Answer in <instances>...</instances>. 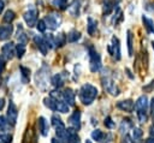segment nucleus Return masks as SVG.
<instances>
[{
    "instance_id": "obj_1",
    "label": "nucleus",
    "mask_w": 154,
    "mask_h": 143,
    "mask_svg": "<svg viewBox=\"0 0 154 143\" xmlns=\"http://www.w3.org/2000/svg\"><path fill=\"white\" fill-rule=\"evenodd\" d=\"M97 96V89L96 87L87 83L83 84L79 89V99L83 105H91L95 97Z\"/></svg>"
},
{
    "instance_id": "obj_2",
    "label": "nucleus",
    "mask_w": 154,
    "mask_h": 143,
    "mask_svg": "<svg viewBox=\"0 0 154 143\" xmlns=\"http://www.w3.org/2000/svg\"><path fill=\"white\" fill-rule=\"evenodd\" d=\"M89 58H90V71L91 72L99 71L101 67V58L93 47L89 48Z\"/></svg>"
},
{
    "instance_id": "obj_3",
    "label": "nucleus",
    "mask_w": 154,
    "mask_h": 143,
    "mask_svg": "<svg viewBox=\"0 0 154 143\" xmlns=\"http://www.w3.org/2000/svg\"><path fill=\"white\" fill-rule=\"evenodd\" d=\"M101 81H102V85H103V88L111 94V95H113V96H117L118 94H119V90H118V88H117V85H116V83L113 82V79L109 77V76H103L102 75V78H101Z\"/></svg>"
},
{
    "instance_id": "obj_4",
    "label": "nucleus",
    "mask_w": 154,
    "mask_h": 143,
    "mask_svg": "<svg viewBox=\"0 0 154 143\" xmlns=\"http://www.w3.org/2000/svg\"><path fill=\"white\" fill-rule=\"evenodd\" d=\"M59 16V14H58ZM55 13H52V14H47L46 17H45V23H46V25L51 29V30H55L58 26H59V24H60V17H58Z\"/></svg>"
},
{
    "instance_id": "obj_5",
    "label": "nucleus",
    "mask_w": 154,
    "mask_h": 143,
    "mask_svg": "<svg viewBox=\"0 0 154 143\" xmlns=\"http://www.w3.org/2000/svg\"><path fill=\"white\" fill-rule=\"evenodd\" d=\"M17 117H18V109H17L16 105L13 103V101H10L8 108H7V121L11 125H14L17 121Z\"/></svg>"
},
{
    "instance_id": "obj_6",
    "label": "nucleus",
    "mask_w": 154,
    "mask_h": 143,
    "mask_svg": "<svg viewBox=\"0 0 154 143\" xmlns=\"http://www.w3.org/2000/svg\"><path fill=\"white\" fill-rule=\"evenodd\" d=\"M108 52L117 60L120 59V44H119V40L117 37H114V36L112 37V43L108 46Z\"/></svg>"
},
{
    "instance_id": "obj_7",
    "label": "nucleus",
    "mask_w": 154,
    "mask_h": 143,
    "mask_svg": "<svg viewBox=\"0 0 154 143\" xmlns=\"http://www.w3.org/2000/svg\"><path fill=\"white\" fill-rule=\"evenodd\" d=\"M2 58L6 59V60H11L14 54H16V47L13 46L12 42H7L2 46Z\"/></svg>"
},
{
    "instance_id": "obj_8",
    "label": "nucleus",
    "mask_w": 154,
    "mask_h": 143,
    "mask_svg": "<svg viewBox=\"0 0 154 143\" xmlns=\"http://www.w3.org/2000/svg\"><path fill=\"white\" fill-rule=\"evenodd\" d=\"M45 70L46 67H42L36 73V83H37V87H40L41 89H45L46 84L48 83V72H45Z\"/></svg>"
},
{
    "instance_id": "obj_9",
    "label": "nucleus",
    "mask_w": 154,
    "mask_h": 143,
    "mask_svg": "<svg viewBox=\"0 0 154 143\" xmlns=\"http://www.w3.org/2000/svg\"><path fill=\"white\" fill-rule=\"evenodd\" d=\"M25 23L31 28V26H35L36 23H37V11L36 10H29L24 13L23 16Z\"/></svg>"
},
{
    "instance_id": "obj_10",
    "label": "nucleus",
    "mask_w": 154,
    "mask_h": 143,
    "mask_svg": "<svg viewBox=\"0 0 154 143\" xmlns=\"http://www.w3.org/2000/svg\"><path fill=\"white\" fill-rule=\"evenodd\" d=\"M117 107L122 111H125V112H132L134 108H135V102L130 99L128 100H124V101H119L117 103Z\"/></svg>"
},
{
    "instance_id": "obj_11",
    "label": "nucleus",
    "mask_w": 154,
    "mask_h": 143,
    "mask_svg": "<svg viewBox=\"0 0 154 143\" xmlns=\"http://www.w3.org/2000/svg\"><path fill=\"white\" fill-rule=\"evenodd\" d=\"M69 123L72 125V127H75L76 130L81 129V112L79 111H75L71 117L69 118Z\"/></svg>"
},
{
    "instance_id": "obj_12",
    "label": "nucleus",
    "mask_w": 154,
    "mask_h": 143,
    "mask_svg": "<svg viewBox=\"0 0 154 143\" xmlns=\"http://www.w3.org/2000/svg\"><path fill=\"white\" fill-rule=\"evenodd\" d=\"M119 1L120 0H102V2H103V6H102L103 14H109L113 11L114 6L118 5Z\"/></svg>"
},
{
    "instance_id": "obj_13",
    "label": "nucleus",
    "mask_w": 154,
    "mask_h": 143,
    "mask_svg": "<svg viewBox=\"0 0 154 143\" xmlns=\"http://www.w3.org/2000/svg\"><path fill=\"white\" fill-rule=\"evenodd\" d=\"M34 42H35V44L37 46V48L40 49V52L43 54V55H46L47 54V44H46V41H45V38L42 37V36H38V35H36V36H34Z\"/></svg>"
},
{
    "instance_id": "obj_14",
    "label": "nucleus",
    "mask_w": 154,
    "mask_h": 143,
    "mask_svg": "<svg viewBox=\"0 0 154 143\" xmlns=\"http://www.w3.org/2000/svg\"><path fill=\"white\" fill-rule=\"evenodd\" d=\"M66 77H67L66 72H63V73H58V75L53 76V78H52V84H53L55 88H61V87L64 85V83H65V79H66Z\"/></svg>"
},
{
    "instance_id": "obj_15",
    "label": "nucleus",
    "mask_w": 154,
    "mask_h": 143,
    "mask_svg": "<svg viewBox=\"0 0 154 143\" xmlns=\"http://www.w3.org/2000/svg\"><path fill=\"white\" fill-rule=\"evenodd\" d=\"M12 31H13V26L11 25V23H10L8 25H2V26H0V40H1V41L7 40V38L12 35Z\"/></svg>"
},
{
    "instance_id": "obj_16",
    "label": "nucleus",
    "mask_w": 154,
    "mask_h": 143,
    "mask_svg": "<svg viewBox=\"0 0 154 143\" xmlns=\"http://www.w3.org/2000/svg\"><path fill=\"white\" fill-rule=\"evenodd\" d=\"M63 99L65 100V102L69 106H73L75 105V93L72 91V89H70V88L65 89L63 93Z\"/></svg>"
},
{
    "instance_id": "obj_17",
    "label": "nucleus",
    "mask_w": 154,
    "mask_h": 143,
    "mask_svg": "<svg viewBox=\"0 0 154 143\" xmlns=\"http://www.w3.org/2000/svg\"><path fill=\"white\" fill-rule=\"evenodd\" d=\"M66 132H67V143H78L79 142V137H78L75 127L67 129Z\"/></svg>"
},
{
    "instance_id": "obj_18",
    "label": "nucleus",
    "mask_w": 154,
    "mask_h": 143,
    "mask_svg": "<svg viewBox=\"0 0 154 143\" xmlns=\"http://www.w3.org/2000/svg\"><path fill=\"white\" fill-rule=\"evenodd\" d=\"M37 125H38V131L41 132L42 136H47L48 135V124L46 121V119L43 117H40L37 120Z\"/></svg>"
},
{
    "instance_id": "obj_19",
    "label": "nucleus",
    "mask_w": 154,
    "mask_h": 143,
    "mask_svg": "<svg viewBox=\"0 0 154 143\" xmlns=\"http://www.w3.org/2000/svg\"><path fill=\"white\" fill-rule=\"evenodd\" d=\"M55 133H57V136H58V138H59L60 141H63L64 143H67V132H66L65 125L57 126V127H55Z\"/></svg>"
},
{
    "instance_id": "obj_20",
    "label": "nucleus",
    "mask_w": 154,
    "mask_h": 143,
    "mask_svg": "<svg viewBox=\"0 0 154 143\" xmlns=\"http://www.w3.org/2000/svg\"><path fill=\"white\" fill-rule=\"evenodd\" d=\"M135 107L137 111H147V107H148V100L147 97L143 95V96H140L135 103Z\"/></svg>"
},
{
    "instance_id": "obj_21",
    "label": "nucleus",
    "mask_w": 154,
    "mask_h": 143,
    "mask_svg": "<svg viewBox=\"0 0 154 143\" xmlns=\"http://www.w3.org/2000/svg\"><path fill=\"white\" fill-rule=\"evenodd\" d=\"M96 26H97V23L95 19H93L91 17L88 18V24H87V31L90 36H94L95 31H96Z\"/></svg>"
},
{
    "instance_id": "obj_22",
    "label": "nucleus",
    "mask_w": 154,
    "mask_h": 143,
    "mask_svg": "<svg viewBox=\"0 0 154 143\" xmlns=\"http://www.w3.org/2000/svg\"><path fill=\"white\" fill-rule=\"evenodd\" d=\"M142 22H143V25H144L146 30H147L149 34H154V22H153L150 18L146 17V16L142 17Z\"/></svg>"
},
{
    "instance_id": "obj_23",
    "label": "nucleus",
    "mask_w": 154,
    "mask_h": 143,
    "mask_svg": "<svg viewBox=\"0 0 154 143\" xmlns=\"http://www.w3.org/2000/svg\"><path fill=\"white\" fill-rule=\"evenodd\" d=\"M126 34H128V52H129V55L131 56L134 54V36L130 30H128Z\"/></svg>"
},
{
    "instance_id": "obj_24",
    "label": "nucleus",
    "mask_w": 154,
    "mask_h": 143,
    "mask_svg": "<svg viewBox=\"0 0 154 143\" xmlns=\"http://www.w3.org/2000/svg\"><path fill=\"white\" fill-rule=\"evenodd\" d=\"M79 38H81V32L77 31V30H71V31L67 34V36H66V40H67L69 42H76V41L79 40Z\"/></svg>"
},
{
    "instance_id": "obj_25",
    "label": "nucleus",
    "mask_w": 154,
    "mask_h": 143,
    "mask_svg": "<svg viewBox=\"0 0 154 143\" xmlns=\"http://www.w3.org/2000/svg\"><path fill=\"white\" fill-rule=\"evenodd\" d=\"M45 106L48 107L52 111H57V100H54L53 97H45L43 99Z\"/></svg>"
},
{
    "instance_id": "obj_26",
    "label": "nucleus",
    "mask_w": 154,
    "mask_h": 143,
    "mask_svg": "<svg viewBox=\"0 0 154 143\" xmlns=\"http://www.w3.org/2000/svg\"><path fill=\"white\" fill-rule=\"evenodd\" d=\"M78 10H79V1L75 0V1L69 6V12H70L73 17H77V16H78Z\"/></svg>"
},
{
    "instance_id": "obj_27",
    "label": "nucleus",
    "mask_w": 154,
    "mask_h": 143,
    "mask_svg": "<svg viewBox=\"0 0 154 143\" xmlns=\"http://www.w3.org/2000/svg\"><path fill=\"white\" fill-rule=\"evenodd\" d=\"M57 111L61 112V113H67L69 112V105L64 101L57 100Z\"/></svg>"
},
{
    "instance_id": "obj_28",
    "label": "nucleus",
    "mask_w": 154,
    "mask_h": 143,
    "mask_svg": "<svg viewBox=\"0 0 154 143\" xmlns=\"http://www.w3.org/2000/svg\"><path fill=\"white\" fill-rule=\"evenodd\" d=\"M14 18H16V13H14L12 10H7V11L5 12V14H4V18H2V19H4V22H5V23H8V24H10Z\"/></svg>"
},
{
    "instance_id": "obj_29",
    "label": "nucleus",
    "mask_w": 154,
    "mask_h": 143,
    "mask_svg": "<svg viewBox=\"0 0 154 143\" xmlns=\"http://www.w3.org/2000/svg\"><path fill=\"white\" fill-rule=\"evenodd\" d=\"M67 40H66V35L65 34H58V36L55 37V46H58V47H61V46H64L65 44V42H66Z\"/></svg>"
},
{
    "instance_id": "obj_30",
    "label": "nucleus",
    "mask_w": 154,
    "mask_h": 143,
    "mask_svg": "<svg viewBox=\"0 0 154 143\" xmlns=\"http://www.w3.org/2000/svg\"><path fill=\"white\" fill-rule=\"evenodd\" d=\"M130 127H132L131 120H130V119H124V120L122 121V124H120V131L124 133V132H126Z\"/></svg>"
},
{
    "instance_id": "obj_31",
    "label": "nucleus",
    "mask_w": 154,
    "mask_h": 143,
    "mask_svg": "<svg viewBox=\"0 0 154 143\" xmlns=\"http://www.w3.org/2000/svg\"><path fill=\"white\" fill-rule=\"evenodd\" d=\"M20 71H22V79L24 83H26L30 78V70L25 66H20Z\"/></svg>"
},
{
    "instance_id": "obj_32",
    "label": "nucleus",
    "mask_w": 154,
    "mask_h": 143,
    "mask_svg": "<svg viewBox=\"0 0 154 143\" xmlns=\"http://www.w3.org/2000/svg\"><path fill=\"white\" fill-rule=\"evenodd\" d=\"M52 4H53V6H55L59 10H65L67 7V1L66 0H53Z\"/></svg>"
},
{
    "instance_id": "obj_33",
    "label": "nucleus",
    "mask_w": 154,
    "mask_h": 143,
    "mask_svg": "<svg viewBox=\"0 0 154 143\" xmlns=\"http://www.w3.org/2000/svg\"><path fill=\"white\" fill-rule=\"evenodd\" d=\"M24 53H25V44L19 42V43L16 46V55H17L18 58H22V56L24 55Z\"/></svg>"
},
{
    "instance_id": "obj_34",
    "label": "nucleus",
    "mask_w": 154,
    "mask_h": 143,
    "mask_svg": "<svg viewBox=\"0 0 154 143\" xmlns=\"http://www.w3.org/2000/svg\"><path fill=\"white\" fill-rule=\"evenodd\" d=\"M91 138H93L94 141H96V142H101L102 138H103L102 131H101V130H94V131L91 132Z\"/></svg>"
},
{
    "instance_id": "obj_35",
    "label": "nucleus",
    "mask_w": 154,
    "mask_h": 143,
    "mask_svg": "<svg viewBox=\"0 0 154 143\" xmlns=\"http://www.w3.org/2000/svg\"><path fill=\"white\" fill-rule=\"evenodd\" d=\"M45 41H46V44H47V47L48 48H54V46H55V41H54V38H53V36L52 35H46L45 36Z\"/></svg>"
},
{
    "instance_id": "obj_36",
    "label": "nucleus",
    "mask_w": 154,
    "mask_h": 143,
    "mask_svg": "<svg viewBox=\"0 0 154 143\" xmlns=\"http://www.w3.org/2000/svg\"><path fill=\"white\" fill-rule=\"evenodd\" d=\"M143 135V131L140 127H134L132 129V138L134 139H140Z\"/></svg>"
},
{
    "instance_id": "obj_37",
    "label": "nucleus",
    "mask_w": 154,
    "mask_h": 143,
    "mask_svg": "<svg viewBox=\"0 0 154 143\" xmlns=\"http://www.w3.org/2000/svg\"><path fill=\"white\" fill-rule=\"evenodd\" d=\"M0 142L1 143H12V136L10 133H2V135H0Z\"/></svg>"
},
{
    "instance_id": "obj_38",
    "label": "nucleus",
    "mask_w": 154,
    "mask_h": 143,
    "mask_svg": "<svg viewBox=\"0 0 154 143\" xmlns=\"http://www.w3.org/2000/svg\"><path fill=\"white\" fill-rule=\"evenodd\" d=\"M52 124H53V126H54V127H57V126H61V125H64V123L61 121V119H60V117H58L57 114H54V115L52 117Z\"/></svg>"
},
{
    "instance_id": "obj_39",
    "label": "nucleus",
    "mask_w": 154,
    "mask_h": 143,
    "mask_svg": "<svg viewBox=\"0 0 154 143\" xmlns=\"http://www.w3.org/2000/svg\"><path fill=\"white\" fill-rule=\"evenodd\" d=\"M122 19H123V13H122V11H120V10L118 8V10H117V14L114 16V18H113L112 23L117 25V24H118V23H119V22H120Z\"/></svg>"
},
{
    "instance_id": "obj_40",
    "label": "nucleus",
    "mask_w": 154,
    "mask_h": 143,
    "mask_svg": "<svg viewBox=\"0 0 154 143\" xmlns=\"http://www.w3.org/2000/svg\"><path fill=\"white\" fill-rule=\"evenodd\" d=\"M147 111H137V117H138V120L141 123H146L147 121Z\"/></svg>"
},
{
    "instance_id": "obj_41",
    "label": "nucleus",
    "mask_w": 154,
    "mask_h": 143,
    "mask_svg": "<svg viewBox=\"0 0 154 143\" xmlns=\"http://www.w3.org/2000/svg\"><path fill=\"white\" fill-rule=\"evenodd\" d=\"M36 28H37V30H38V31H41V32H43V31L46 30V28H47V25H46V23H45V20H43V19H41V20H38V22L36 23Z\"/></svg>"
},
{
    "instance_id": "obj_42",
    "label": "nucleus",
    "mask_w": 154,
    "mask_h": 143,
    "mask_svg": "<svg viewBox=\"0 0 154 143\" xmlns=\"http://www.w3.org/2000/svg\"><path fill=\"white\" fill-rule=\"evenodd\" d=\"M105 126L108 127V129H113L114 127V123H113V120H112L111 117L105 118Z\"/></svg>"
},
{
    "instance_id": "obj_43",
    "label": "nucleus",
    "mask_w": 154,
    "mask_h": 143,
    "mask_svg": "<svg viewBox=\"0 0 154 143\" xmlns=\"http://www.w3.org/2000/svg\"><path fill=\"white\" fill-rule=\"evenodd\" d=\"M17 37H18V41H19L20 43H24V44L26 43V36H25V34L22 31V29H20V34L18 32V36H17Z\"/></svg>"
},
{
    "instance_id": "obj_44",
    "label": "nucleus",
    "mask_w": 154,
    "mask_h": 143,
    "mask_svg": "<svg viewBox=\"0 0 154 143\" xmlns=\"http://www.w3.org/2000/svg\"><path fill=\"white\" fill-rule=\"evenodd\" d=\"M8 121H6V119L4 118V117H1L0 115V131H2V130H5V127H6V124H7Z\"/></svg>"
},
{
    "instance_id": "obj_45",
    "label": "nucleus",
    "mask_w": 154,
    "mask_h": 143,
    "mask_svg": "<svg viewBox=\"0 0 154 143\" xmlns=\"http://www.w3.org/2000/svg\"><path fill=\"white\" fill-rule=\"evenodd\" d=\"M153 89H154V81H153V82H150V84H149V85L143 87V90H144V91H152Z\"/></svg>"
},
{
    "instance_id": "obj_46",
    "label": "nucleus",
    "mask_w": 154,
    "mask_h": 143,
    "mask_svg": "<svg viewBox=\"0 0 154 143\" xmlns=\"http://www.w3.org/2000/svg\"><path fill=\"white\" fill-rule=\"evenodd\" d=\"M4 67H5V59H4L2 56H0V75L2 73Z\"/></svg>"
},
{
    "instance_id": "obj_47",
    "label": "nucleus",
    "mask_w": 154,
    "mask_h": 143,
    "mask_svg": "<svg viewBox=\"0 0 154 143\" xmlns=\"http://www.w3.org/2000/svg\"><path fill=\"white\" fill-rule=\"evenodd\" d=\"M123 143H134V142L131 141V138H130V136H128V135H125V137H124V139H123Z\"/></svg>"
},
{
    "instance_id": "obj_48",
    "label": "nucleus",
    "mask_w": 154,
    "mask_h": 143,
    "mask_svg": "<svg viewBox=\"0 0 154 143\" xmlns=\"http://www.w3.org/2000/svg\"><path fill=\"white\" fill-rule=\"evenodd\" d=\"M4 106H5V99L0 97V111L4 108Z\"/></svg>"
},
{
    "instance_id": "obj_49",
    "label": "nucleus",
    "mask_w": 154,
    "mask_h": 143,
    "mask_svg": "<svg viewBox=\"0 0 154 143\" xmlns=\"http://www.w3.org/2000/svg\"><path fill=\"white\" fill-rule=\"evenodd\" d=\"M125 72H126V75H128V76H129V78H131V79H132V78H134V76H132V75H131V71H130V70H129V68H125Z\"/></svg>"
},
{
    "instance_id": "obj_50",
    "label": "nucleus",
    "mask_w": 154,
    "mask_h": 143,
    "mask_svg": "<svg viewBox=\"0 0 154 143\" xmlns=\"http://www.w3.org/2000/svg\"><path fill=\"white\" fill-rule=\"evenodd\" d=\"M4 7H5V2L2 0H0V13L4 11Z\"/></svg>"
},
{
    "instance_id": "obj_51",
    "label": "nucleus",
    "mask_w": 154,
    "mask_h": 143,
    "mask_svg": "<svg viewBox=\"0 0 154 143\" xmlns=\"http://www.w3.org/2000/svg\"><path fill=\"white\" fill-rule=\"evenodd\" d=\"M150 111H152L153 114H154V97H153L152 101H150Z\"/></svg>"
},
{
    "instance_id": "obj_52",
    "label": "nucleus",
    "mask_w": 154,
    "mask_h": 143,
    "mask_svg": "<svg viewBox=\"0 0 154 143\" xmlns=\"http://www.w3.org/2000/svg\"><path fill=\"white\" fill-rule=\"evenodd\" d=\"M147 143H154V137H150V138H148Z\"/></svg>"
},
{
    "instance_id": "obj_53",
    "label": "nucleus",
    "mask_w": 154,
    "mask_h": 143,
    "mask_svg": "<svg viewBox=\"0 0 154 143\" xmlns=\"http://www.w3.org/2000/svg\"><path fill=\"white\" fill-rule=\"evenodd\" d=\"M52 143H60V142H59L57 138H53V139H52Z\"/></svg>"
},
{
    "instance_id": "obj_54",
    "label": "nucleus",
    "mask_w": 154,
    "mask_h": 143,
    "mask_svg": "<svg viewBox=\"0 0 154 143\" xmlns=\"http://www.w3.org/2000/svg\"><path fill=\"white\" fill-rule=\"evenodd\" d=\"M85 143H91V141H89V139H87V141H85Z\"/></svg>"
},
{
    "instance_id": "obj_55",
    "label": "nucleus",
    "mask_w": 154,
    "mask_h": 143,
    "mask_svg": "<svg viewBox=\"0 0 154 143\" xmlns=\"http://www.w3.org/2000/svg\"><path fill=\"white\" fill-rule=\"evenodd\" d=\"M152 47H153V49H154V41L152 42Z\"/></svg>"
},
{
    "instance_id": "obj_56",
    "label": "nucleus",
    "mask_w": 154,
    "mask_h": 143,
    "mask_svg": "<svg viewBox=\"0 0 154 143\" xmlns=\"http://www.w3.org/2000/svg\"><path fill=\"white\" fill-rule=\"evenodd\" d=\"M153 118H154V114H153Z\"/></svg>"
},
{
    "instance_id": "obj_57",
    "label": "nucleus",
    "mask_w": 154,
    "mask_h": 143,
    "mask_svg": "<svg viewBox=\"0 0 154 143\" xmlns=\"http://www.w3.org/2000/svg\"><path fill=\"white\" fill-rule=\"evenodd\" d=\"M78 143H79V142H78Z\"/></svg>"
}]
</instances>
